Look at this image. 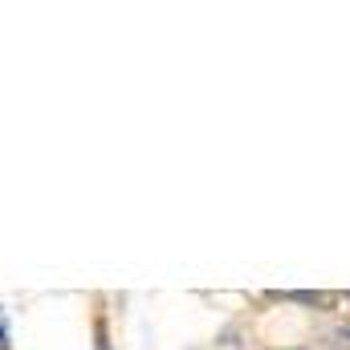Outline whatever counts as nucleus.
I'll return each mask as SVG.
<instances>
[{"label": "nucleus", "mask_w": 350, "mask_h": 350, "mask_svg": "<svg viewBox=\"0 0 350 350\" xmlns=\"http://www.w3.org/2000/svg\"><path fill=\"white\" fill-rule=\"evenodd\" d=\"M0 350H12V338H8V322H4V314H0Z\"/></svg>", "instance_id": "obj_2"}, {"label": "nucleus", "mask_w": 350, "mask_h": 350, "mask_svg": "<svg viewBox=\"0 0 350 350\" xmlns=\"http://www.w3.org/2000/svg\"><path fill=\"white\" fill-rule=\"evenodd\" d=\"M285 297H289V301H306V306H326V301H330L326 293H285Z\"/></svg>", "instance_id": "obj_1"}]
</instances>
